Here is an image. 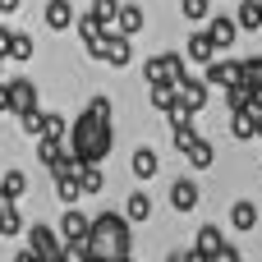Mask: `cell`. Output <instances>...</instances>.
<instances>
[{
  "instance_id": "d6a6232c",
  "label": "cell",
  "mask_w": 262,
  "mask_h": 262,
  "mask_svg": "<svg viewBox=\"0 0 262 262\" xmlns=\"http://www.w3.org/2000/svg\"><path fill=\"white\" fill-rule=\"evenodd\" d=\"M120 9H124V0H92V14H97L101 23H111V28H115Z\"/></svg>"
},
{
  "instance_id": "e0dca14e",
  "label": "cell",
  "mask_w": 262,
  "mask_h": 262,
  "mask_svg": "<svg viewBox=\"0 0 262 262\" xmlns=\"http://www.w3.org/2000/svg\"><path fill=\"white\" fill-rule=\"evenodd\" d=\"M129 170H134V175H138V180H152V175H157V170H161V157H157V152H152V147H138V152H134V157H129Z\"/></svg>"
},
{
  "instance_id": "74e56055",
  "label": "cell",
  "mask_w": 262,
  "mask_h": 262,
  "mask_svg": "<svg viewBox=\"0 0 262 262\" xmlns=\"http://www.w3.org/2000/svg\"><path fill=\"white\" fill-rule=\"evenodd\" d=\"M18 5H23V0H0V14H14Z\"/></svg>"
},
{
  "instance_id": "8992f818",
  "label": "cell",
  "mask_w": 262,
  "mask_h": 262,
  "mask_svg": "<svg viewBox=\"0 0 262 262\" xmlns=\"http://www.w3.org/2000/svg\"><path fill=\"white\" fill-rule=\"evenodd\" d=\"M28 249H32V253H41V258H60V253H64V235L37 221V226L28 230Z\"/></svg>"
},
{
  "instance_id": "5b68a950",
  "label": "cell",
  "mask_w": 262,
  "mask_h": 262,
  "mask_svg": "<svg viewBox=\"0 0 262 262\" xmlns=\"http://www.w3.org/2000/svg\"><path fill=\"white\" fill-rule=\"evenodd\" d=\"M166 124H170V143H175V147H180V157H184V152H189V147L198 143V129H193V115H189L184 106H175V111L166 115Z\"/></svg>"
},
{
  "instance_id": "9c48e42d",
  "label": "cell",
  "mask_w": 262,
  "mask_h": 262,
  "mask_svg": "<svg viewBox=\"0 0 262 262\" xmlns=\"http://www.w3.org/2000/svg\"><path fill=\"white\" fill-rule=\"evenodd\" d=\"M9 101H14V115L37 111V83L32 78H9Z\"/></svg>"
},
{
  "instance_id": "484cf974",
  "label": "cell",
  "mask_w": 262,
  "mask_h": 262,
  "mask_svg": "<svg viewBox=\"0 0 262 262\" xmlns=\"http://www.w3.org/2000/svg\"><path fill=\"white\" fill-rule=\"evenodd\" d=\"M124 216H129V221H147V216H152V198H147L143 189H138V193H129V203H124Z\"/></svg>"
},
{
  "instance_id": "d6986e66",
  "label": "cell",
  "mask_w": 262,
  "mask_h": 262,
  "mask_svg": "<svg viewBox=\"0 0 262 262\" xmlns=\"http://www.w3.org/2000/svg\"><path fill=\"white\" fill-rule=\"evenodd\" d=\"M235 18H239L244 32H258L262 28V0H239L235 5Z\"/></svg>"
},
{
  "instance_id": "9a60e30c",
  "label": "cell",
  "mask_w": 262,
  "mask_h": 262,
  "mask_svg": "<svg viewBox=\"0 0 262 262\" xmlns=\"http://www.w3.org/2000/svg\"><path fill=\"white\" fill-rule=\"evenodd\" d=\"M170 207L175 212H193L198 207V184L193 180H175L170 184Z\"/></svg>"
},
{
  "instance_id": "7402d4cb",
  "label": "cell",
  "mask_w": 262,
  "mask_h": 262,
  "mask_svg": "<svg viewBox=\"0 0 262 262\" xmlns=\"http://www.w3.org/2000/svg\"><path fill=\"white\" fill-rule=\"evenodd\" d=\"M152 106L170 115V111L180 106V83H157V88H152Z\"/></svg>"
},
{
  "instance_id": "7a4b0ae2",
  "label": "cell",
  "mask_w": 262,
  "mask_h": 262,
  "mask_svg": "<svg viewBox=\"0 0 262 262\" xmlns=\"http://www.w3.org/2000/svg\"><path fill=\"white\" fill-rule=\"evenodd\" d=\"M92 253L106 262H124L129 258V249H134V235H129V216H120V212H101V216H92Z\"/></svg>"
},
{
  "instance_id": "4316f807",
  "label": "cell",
  "mask_w": 262,
  "mask_h": 262,
  "mask_svg": "<svg viewBox=\"0 0 262 262\" xmlns=\"http://www.w3.org/2000/svg\"><path fill=\"white\" fill-rule=\"evenodd\" d=\"M0 193H5L9 203H14V198H23V193H28V175H23V170H5V180H0Z\"/></svg>"
},
{
  "instance_id": "cb8c5ba5",
  "label": "cell",
  "mask_w": 262,
  "mask_h": 262,
  "mask_svg": "<svg viewBox=\"0 0 262 262\" xmlns=\"http://www.w3.org/2000/svg\"><path fill=\"white\" fill-rule=\"evenodd\" d=\"M193 249H203L207 258H216V253L226 249V235H221L216 226H203V230H198V244H193Z\"/></svg>"
},
{
  "instance_id": "7c38bea8",
  "label": "cell",
  "mask_w": 262,
  "mask_h": 262,
  "mask_svg": "<svg viewBox=\"0 0 262 262\" xmlns=\"http://www.w3.org/2000/svg\"><path fill=\"white\" fill-rule=\"evenodd\" d=\"M184 55H189L193 64H203V69H207V64L216 60V41L207 37V28H203V32H193V37L184 41Z\"/></svg>"
},
{
  "instance_id": "8d00e7d4",
  "label": "cell",
  "mask_w": 262,
  "mask_h": 262,
  "mask_svg": "<svg viewBox=\"0 0 262 262\" xmlns=\"http://www.w3.org/2000/svg\"><path fill=\"white\" fill-rule=\"evenodd\" d=\"M184 262H212V258H207L203 249H189V253H184Z\"/></svg>"
},
{
  "instance_id": "f546056e",
  "label": "cell",
  "mask_w": 262,
  "mask_h": 262,
  "mask_svg": "<svg viewBox=\"0 0 262 262\" xmlns=\"http://www.w3.org/2000/svg\"><path fill=\"white\" fill-rule=\"evenodd\" d=\"M32 51H37V46H32V37H28V32H14V37H9V60H18V64H23V60H32Z\"/></svg>"
},
{
  "instance_id": "83f0119b",
  "label": "cell",
  "mask_w": 262,
  "mask_h": 262,
  "mask_svg": "<svg viewBox=\"0 0 262 262\" xmlns=\"http://www.w3.org/2000/svg\"><path fill=\"white\" fill-rule=\"evenodd\" d=\"M78 184H83V193H88V198H92V193H101V189H106L101 166H83V170H78Z\"/></svg>"
},
{
  "instance_id": "1f68e13d",
  "label": "cell",
  "mask_w": 262,
  "mask_h": 262,
  "mask_svg": "<svg viewBox=\"0 0 262 262\" xmlns=\"http://www.w3.org/2000/svg\"><path fill=\"white\" fill-rule=\"evenodd\" d=\"M69 129H74V124H69L60 111H46V138H64V143H69Z\"/></svg>"
},
{
  "instance_id": "f1b7e54d",
  "label": "cell",
  "mask_w": 262,
  "mask_h": 262,
  "mask_svg": "<svg viewBox=\"0 0 262 262\" xmlns=\"http://www.w3.org/2000/svg\"><path fill=\"white\" fill-rule=\"evenodd\" d=\"M180 14L189 23H207L212 18V0H180Z\"/></svg>"
},
{
  "instance_id": "277c9868",
  "label": "cell",
  "mask_w": 262,
  "mask_h": 262,
  "mask_svg": "<svg viewBox=\"0 0 262 262\" xmlns=\"http://www.w3.org/2000/svg\"><path fill=\"white\" fill-rule=\"evenodd\" d=\"M129 41H134V37H124V32H115V28H111V32H106L88 55H92V60H106V64H115V69H124V64L134 60V46H129Z\"/></svg>"
},
{
  "instance_id": "52a82bcc",
  "label": "cell",
  "mask_w": 262,
  "mask_h": 262,
  "mask_svg": "<svg viewBox=\"0 0 262 262\" xmlns=\"http://www.w3.org/2000/svg\"><path fill=\"white\" fill-rule=\"evenodd\" d=\"M207 37L216 41V51H230L235 37H239V18H235V14H212V18H207Z\"/></svg>"
},
{
  "instance_id": "f35d334b",
  "label": "cell",
  "mask_w": 262,
  "mask_h": 262,
  "mask_svg": "<svg viewBox=\"0 0 262 262\" xmlns=\"http://www.w3.org/2000/svg\"><path fill=\"white\" fill-rule=\"evenodd\" d=\"M0 83H5V60H0Z\"/></svg>"
},
{
  "instance_id": "4dcf8cb0",
  "label": "cell",
  "mask_w": 262,
  "mask_h": 262,
  "mask_svg": "<svg viewBox=\"0 0 262 262\" xmlns=\"http://www.w3.org/2000/svg\"><path fill=\"white\" fill-rule=\"evenodd\" d=\"M239 64H244V88L262 92V55H249V60H239Z\"/></svg>"
},
{
  "instance_id": "ac0fdd59",
  "label": "cell",
  "mask_w": 262,
  "mask_h": 262,
  "mask_svg": "<svg viewBox=\"0 0 262 262\" xmlns=\"http://www.w3.org/2000/svg\"><path fill=\"white\" fill-rule=\"evenodd\" d=\"M143 23H147V18H143V5H124V9H120V18H115V32L138 37V32H143Z\"/></svg>"
},
{
  "instance_id": "6da1fadb",
  "label": "cell",
  "mask_w": 262,
  "mask_h": 262,
  "mask_svg": "<svg viewBox=\"0 0 262 262\" xmlns=\"http://www.w3.org/2000/svg\"><path fill=\"white\" fill-rule=\"evenodd\" d=\"M111 147H115L111 124L83 111V115L74 120V129H69V157H74L78 166H101V161L111 157Z\"/></svg>"
},
{
  "instance_id": "ba28073f",
  "label": "cell",
  "mask_w": 262,
  "mask_h": 262,
  "mask_svg": "<svg viewBox=\"0 0 262 262\" xmlns=\"http://www.w3.org/2000/svg\"><path fill=\"white\" fill-rule=\"evenodd\" d=\"M203 78H207L212 88H235V83H244V64H239V60H212Z\"/></svg>"
},
{
  "instance_id": "5bb4252c",
  "label": "cell",
  "mask_w": 262,
  "mask_h": 262,
  "mask_svg": "<svg viewBox=\"0 0 262 262\" xmlns=\"http://www.w3.org/2000/svg\"><path fill=\"white\" fill-rule=\"evenodd\" d=\"M64 157H69V143H64V138H37V161H41L46 170H55Z\"/></svg>"
},
{
  "instance_id": "44dd1931",
  "label": "cell",
  "mask_w": 262,
  "mask_h": 262,
  "mask_svg": "<svg viewBox=\"0 0 262 262\" xmlns=\"http://www.w3.org/2000/svg\"><path fill=\"white\" fill-rule=\"evenodd\" d=\"M83 170V166H78ZM55 198L64 203V207H74L78 198H83V184H78V175H55Z\"/></svg>"
},
{
  "instance_id": "ffe728a7",
  "label": "cell",
  "mask_w": 262,
  "mask_h": 262,
  "mask_svg": "<svg viewBox=\"0 0 262 262\" xmlns=\"http://www.w3.org/2000/svg\"><path fill=\"white\" fill-rule=\"evenodd\" d=\"M184 161H189L193 170H207V166H216V147H212L207 138H198V143H193V147L184 152Z\"/></svg>"
},
{
  "instance_id": "836d02e7",
  "label": "cell",
  "mask_w": 262,
  "mask_h": 262,
  "mask_svg": "<svg viewBox=\"0 0 262 262\" xmlns=\"http://www.w3.org/2000/svg\"><path fill=\"white\" fill-rule=\"evenodd\" d=\"M83 111H88V115H97V120H106V124H111V97H92V101H88V106H83Z\"/></svg>"
},
{
  "instance_id": "e575fe53",
  "label": "cell",
  "mask_w": 262,
  "mask_h": 262,
  "mask_svg": "<svg viewBox=\"0 0 262 262\" xmlns=\"http://www.w3.org/2000/svg\"><path fill=\"white\" fill-rule=\"evenodd\" d=\"M212 262H244V258H239V249H235V244H226V249H221Z\"/></svg>"
},
{
  "instance_id": "603a6c76",
  "label": "cell",
  "mask_w": 262,
  "mask_h": 262,
  "mask_svg": "<svg viewBox=\"0 0 262 262\" xmlns=\"http://www.w3.org/2000/svg\"><path fill=\"white\" fill-rule=\"evenodd\" d=\"M230 226H235V230H253V226H258V207H253L249 198H239V203L230 207Z\"/></svg>"
},
{
  "instance_id": "2e32d148",
  "label": "cell",
  "mask_w": 262,
  "mask_h": 262,
  "mask_svg": "<svg viewBox=\"0 0 262 262\" xmlns=\"http://www.w3.org/2000/svg\"><path fill=\"white\" fill-rule=\"evenodd\" d=\"M106 32H111V23H101V18L92 14V9H88V14L78 18V37H83V46H88V51H92V46H97V41H101Z\"/></svg>"
},
{
  "instance_id": "d4e9b609",
  "label": "cell",
  "mask_w": 262,
  "mask_h": 262,
  "mask_svg": "<svg viewBox=\"0 0 262 262\" xmlns=\"http://www.w3.org/2000/svg\"><path fill=\"white\" fill-rule=\"evenodd\" d=\"M18 129L37 143V138H46V111H28V115H18Z\"/></svg>"
},
{
  "instance_id": "30bf717a",
  "label": "cell",
  "mask_w": 262,
  "mask_h": 262,
  "mask_svg": "<svg viewBox=\"0 0 262 262\" xmlns=\"http://www.w3.org/2000/svg\"><path fill=\"white\" fill-rule=\"evenodd\" d=\"M207 88H212L207 78H184V83H180V106H184L189 115H198V111L207 106Z\"/></svg>"
},
{
  "instance_id": "3957f363",
  "label": "cell",
  "mask_w": 262,
  "mask_h": 262,
  "mask_svg": "<svg viewBox=\"0 0 262 262\" xmlns=\"http://www.w3.org/2000/svg\"><path fill=\"white\" fill-rule=\"evenodd\" d=\"M143 78L157 88V83H184L189 78V55L184 51H161V55H147L143 60Z\"/></svg>"
},
{
  "instance_id": "8fae6325",
  "label": "cell",
  "mask_w": 262,
  "mask_h": 262,
  "mask_svg": "<svg viewBox=\"0 0 262 262\" xmlns=\"http://www.w3.org/2000/svg\"><path fill=\"white\" fill-rule=\"evenodd\" d=\"M60 235H64V244H74V239H92V221H88L78 207H64V216H60Z\"/></svg>"
},
{
  "instance_id": "d590c367",
  "label": "cell",
  "mask_w": 262,
  "mask_h": 262,
  "mask_svg": "<svg viewBox=\"0 0 262 262\" xmlns=\"http://www.w3.org/2000/svg\"><path fill=\"white\" fill-rule=\"evenodd\" d=\"M5 111H14V101H9V83H0V115Z\"/></svg>"
},
{
  "instance_id": "4fadbf2b",
  "label": "cell",
  "mask_w": 262,
  "mask_h": 262,
  "mask_svg": "<svg viewBox=\"0 0 262 262\" xmlns=\"http://www.w3.org/2000/svg\"><path fill=\"white\" fill-rule=\"evenodd\" d=\"M46 28L51 32H64V28H78V14L69 0H46Z\"/></svg>"
}]
</instances>
